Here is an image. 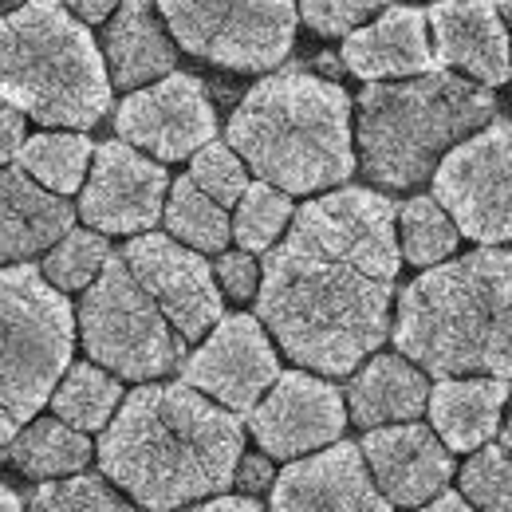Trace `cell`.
Returning a JSON list of instances; mask_svg holds the SVG:
<instances>
[{"mask_svg":"<svg viewBox=\"0 0 512 512\" xmlns=\"http://www.w3.org/2000/svg\"><path fill=\"white\" fill-rule=\"evenodd\" d=\"M398 209L375 190L323 193L296 209L264 256L256 316L288 359L347 375L390 335L398 284Z\"/></svg>","mask_w":512,"mask_h":512,"instance_id":"obj_1","label":"cell"},{"mask_svg":"<svg viewBox=\"0 0 512 512\" xmlns=\"http://www.w3.org/2000/svg\"><path fill=\"white\" fill-rule=\"evenodd\" d=\"M245 426L190 383H150L123 398L99 465L146 512H178L237 481Z\"/></svg>","mask_w":512,"mask_h":512,"instance_id":"obj_2","label":"cell"},{"mask_svg":"<svg viewBox=\"0 0 512 512\" xmlns=\"http://www.w3.org/2000/svg\"><path fill=\"white\" fill-rule=\"evenodd\" d=\"M394 343L438 379H512V249L485 245L426 268L398 296Z\"/></svg>","mask_w":512,"mask_h":512,"instance_id":"obj_3","label":"cell"},{"mask_svg":"<svg viewBox=\"0 0 512 512\" xmlns=\"http://www.w3.org/2000/svg\"><path fill=\"white\" fill-rule=\"evenodd\" d=\"M229 146L276 190H331L355 174L351 99L308 71L264 75L229 119Z\"/></svg>","mask_w":512,"mask_h":512,"instance_id":"obj_4","label":"cell"},{"mask_svg":"<svg viewBox=\"0 0 512 512\" xmlns=\"http://www.w3.org/2000/svg\"><path fill=\"white\" fill-rule=\"evenodd\" d=\"M497 99L485 83L426 71L394 83H367L359 95V158L371 182L410 190L426 182L453 146L489 127Z\"/></svg>","mask_w":512,"mask_h":512,"instance_id":"obj_5","label":"cell"},{"mask_svg":"<svg viewBox=\"0 0 512 512\" xmlns=\"http://www.w3.org/2000/svg\"><path fill=\"white\" fill-rule=\"evenodd\" d=\"M0 99L40 127L91 130L107 115V64L64 0H28L0 16Z\"/></svg>","mask_w":512,"mask_h":512,"instance_id":"obj_6","label":"cell"},{"mask_svg":"<svg viewBox=\"0 0 512 512\" xmlns=\"http://www.w3.org/2000/svg\"><path fill=\"white\" fill-rule=\"evenodd\" d=\"M75 316L44 268H0V446H8L71 367Z\"/></svg>","mask_w":512,"mask_h":512,"instance_id":"obj_7","label":"cell"},{"mask_svg":"<svg viewBox=\"0 0 512 512\" xmlns=\"http://www.w3.org/2000/svg\"><path fill=\"white\" fill-rule=\"evenodd\" d=\"M79 335L99 367L134 383H150L186 363L182 331L166 320L123 256H111L99 280L83 292Z\"/></svg>","mask_w":512,"mask_h":512,"instance_id":"obj_8","label":"cell"},{"mask_svg":"<svg viewBox=\"0 0 512 512\" xmlns=\"http://www.w3.org/2000/svg\"><path fill=\"white\" fill-rule=\"evenodd\" d=\"M174 40L209 64L268 71L296 40V0H154Z\"/></svg>","mask_w":512,"mask_h":512,"instance_id":"obj_9","label":"cell"},{"mask_svg":"<svg viewBox=\"0 0 512 512\" xmlns=\"http://www.w3.org/2000/svg\"><path fill=\"white\" fill-rule=\"evenodd\" d=\"M434 197L461 237L512 245V119L489 123L453 146L434 170Z\"/></svg>","mask_w":512,"mask_h":512,"instance_id":"obj_10","label":"cell"},{"mask_svg":"<svg viewBox=\"0 0 512 512\" xmlns=\"http://www.w3.org/2000/svg\"><path fill=\"white\" fill-rule=\"evenodd\" d=\"M115 130L134 150H146L158 162H178L213 142L217 115L197 75L170 71L166 79L130 91L115 111Z\"/></svg>","mask_w":512,"mask_h":512,"instance_id":"obj_11","label":"cell"},{"mask_svg":"<svg viewBox=\"0 0 512 512\" xmlns=\"http://www.w3.org/2000/svg\"><path fill=\"white\" fill-rule=\"evenodd\" d=\"M123 260L166 312V320L182 331V339H201L209 327L225 320L217 272L197 249L162 233H138L123 249Z\"/></svg>","mask_w":512,"mask_h":512,"instance_id":"obj_12","label":"cell"},{"mask_svg":"<svg viewBox=\"0 0 512 512\" xmlns=\"http://www.w3.org/2000/svg\"><path fill=\"white\" fill-rule=\"evenodd\" d=\"M166 190H170V178L162 162L115 138L95 146V162L79 197V217L103 237L150 233V225L166 213Z\"/></svg>","mask_w":512,"mask_h":512,"instance_id":"obj_13","label":"cell"},{"mask_svg":"<svg viewBox=\"0 0 512 512\" xmlns=\"http://www.w3.org/2000/svg\"><path fill=\"white\" fill-rule=\"evenodd\" d=\"M280 379V359L256 316H225L182 363V383L209 394L233 414H253Z\"/></svg>","mask_w":512,"mask_h":512,"instance_id":"obj_14","label":"cell"},{"mask_svg":"<svg viewBox=\"0 0 512 512\" xmlns=\"http://www.w3.org/2000/svg\"><path fill=\"white\" fill-rule=\"evenodd\" d=\"M249 426L268 457L296 461L339 442L347 426V402L327 379L308 371H284L256 402Z\"/></svg>","mask_w":512,"mask_h":512,"instance_id":"obj_15","label":"cell"},{"mask_svg":"<svg viewBox=\"0 0 512 512\" xmlns=\"http://www.w3.org/2000/svg\"><path fill=\"white\" fill-rule=\"evenodd\" d=\"M363 449L335 442L284 465L272 485V512H390Z\"/></svg>","mask_w":512,"mask_h":512,"instance_id":"obj_16","label":"cell"},{"mask_svg":"<svg viewBox=\"0 0 512 512\" xmlns=\"http://www.w3.org/2000/svg\"><path fill=\"white\" fill-rule=\"evenodd\" d=\"M363 457L383 489V497L398 509H422L453 477V449L418 422H398V426H379L367 430L363 438Z\"/></svg>","mask_w":512,"mask_h":512,"instance_id":"obj_17","label":"cell"},{"mask_svg":"<svg viewBox=\"0 0 512 512\" xmlns=\"http://www.w3.org/2000/svg\"><path fill=\"white\" fill-rule=\"evenodd\" d=\"M434 56L485 87L505 83L512 71V36L497 0H438L430 8Z\"/></svg>","mask_w":512,"mask_h":512,"instance_id":"obj_18","label":"cell"},{"mask_svg":"<svg viewBox=\"0 0 512 512\" xmlns=\"http://www.w3.org/2000/svg\"><path fill=\"white\" fill-rule=\"evenodd\" d=\"M75 225V209L28 170H0V268L52 253Z\"/></svg>","mask_w":512,"mask_h":512,"instance_id":"obj_19","label":"cell"},{"mask_svg":"<svg viewBox=\"0 0 512 512\" xmlns=\"http://www.w3.org/2000/svg\"><path fill=\"white\" fill-rule=\"evenodd\" d=\"M426 28H430L426 12L398 4V8L383 12L375 24L355 28L343 40V64L351 75H359L367 83L438 71V56L430 52Z\"/></svg>","mask_w":512,"mask_h":512,"instance_id":"obj_20","label":"cell"},{"mask_svg":"<svg viewBox=\"0 0 512 512\" xmlns=\"http://www.w3.org/2000/svg\"><path fill=\"white\" fill-rule=\"evenodd\" d=\"M509 402V383L473 375V379H442L430 390V422L434 434L457 453H477L501 430V414Z\"/></svg>","mask_w":512,"mask_h":512,"instance_id":"obj_21","label":"cell"},{"mask_svg":"<svg viewBox=\"0 0 512 512\" xmlns=\"http://www.w3.org/2000/svg\"><path fill=\"white\" fill-rule=\"evenodd\" d=\"M174 44L158 24L154 0H123L115 20L107 24V67L115 87H150L174 71Z\"/></svg>","mask_w":512,"mask_h":512,"instance_id":"obj_22","label":"cell"},{"mask_svg":"<svg viewBox=\"0 0 512 512\" xmlns=\"http://www.w3.org/2000/svg\"><path fill=\"white\" fill-rule=\"evenodd\" d=\"M430 406V383L406 355H375L347 386V414L363 430L414 422Z\"/></svg>","mask_w":512,"mask_h":512,"instance_id":"obj_23","label":"cell"},{"mask_svg":"<svg viewBox=\"0 0 512 512\" xmlns=\"http://www.w3.org/2000/svg\"><path fill=\"white\" fill-rule=\"evenodd\" d=\"M0 457L36 481H60V477L83 473V465L91 461V442L83 430L67 426L64 418H32L4 446Z\"/></svg>","mask_w":512,"mask_h":512,"instance_id":"obj_24","label":"cell"},{"mask_svg":"<svg viewBox=\"0 0 512 512\" xmlns=\"http://www.w3.org/2000/svg\"><path fill=\"white\" fill-rule=\"evenodd\" d=\"M91 162H95V146H91V138L83 130L24 138V146L16 154L20 170H28L44 190L60 193V197L75 193L79 186H87Z\"/></svg>","mask_w":512,"mask_h":512,"instance_id":"obj_25","label":"cell"},{"mask_svg":"<svg viewBox=\"0 0 512 512\" xmlns=\"http://www.w3.org/2000/svg\"><path fill=\"white\" fill-rule=\"evenodd\" d=\"M123 406V386L115 375H107V367L99 363H75L67 367L56 394H52V410L56 418H64L67 426L91 434V430H107L111 418Z\"/></svg>","mask_w":512,"mask_h":512,"instance_id":"obj_26","label":"cell"},{"mask_svg":"<svg viewBox=\"0 0 512 512\" xmlns=\"http://www.w3.org/2000/svg\"><path fill=\"white\" fill-rule=\"evenodd\" d=\"M166 229L174 233V241L190 245L197 253H225L229 237H233V221L225 213L221 201H213L193 178H178L170 186L166 201Z\"/></svg>","mask_w":512,"mask_h":512,"instance_id":"obj_27","label":"cell"},{"mask_svg":"<svg viewBox=\"0 0 512 512\" xmlns=\"http://www.w3.org/2000/svg\"><path fill=\"white\" fill-rule=\"evenodd\" d=\"M398 229H402V256L418 268L442 264L461 241L457 221L449 217L438 197H410L398 209Z\"/></svg>","mask_w":512,"mask_h":512,"instance_id":"obj_28","label":"cell"},{"mask_svg":"<svg viewBox=\"0 0 512 512\" xmlns=\"http://www.w3.org/2000/svg\"><path fill=\"white\" fill-rule=\"evenodd\" d=\"M296 217L292 209V193L276 190L268 182H253L245 197L237 201V217H233V237L245 253H268L280 233L288 229V221Z\"/></svg>","mask_w":512,"mask_h":512,"instance_id":"obj_29","label":"cell"},{"mask_svg":"<svg viewBox=\"0 0 512 512\" xmlns=\"http://www.w3.org/2000/svg\"><path fill=\"white\" fill-rule=\"evenodd\" d=\"M107 260H111V245L103 233L71 229L64 241L44 256V276L60 292H87L99 280V272L107 268Z\"/></svg>","mask_w":512,"mask_h":512,"instance_id":"obj_30","label":"cell"},{"mask_svg":"<svg viewBox=\"0 0 512 512\" xmlns=\"http://www.w3.org/2000/svg\"><path fill=\"white\" fill-rule=\"evenodd\" d=\"M28 512H146V509L123 501L103 477L75 473V477H60V481H40V489L28 497Z\"/></svg>","mask_w":512,"mask_h":512,"instance_id":"obj_31","label":"cell"},{"mask_svg":"<svg viewBox=\"0 0 512 512\" xmlns=\"http://www.w3.org/2000/svg\"><path fill=\"white\" fill-rule=\"evenodd\" d=\"M461 497L477 512H512V449H477L461 465Z\"/></svg>","mask_w":512,"mask_h":512,"instance_id":"obj_32","label":"cell"},{"mask_svg":"<svg viewBox=\"0 0 512 512\" xmlns=\"http://www.w3.org/2000/svg\"><path fill=\"white\" fill-rule=\"evenodd\" d=\"M190 178L209 193L213 201H221V205H237V201L245 197V190L253 186L245 158H241L229 142H209V146H201V150L193 154Z\"/></svg>","mask_w":512,"mask_h":512,"instance_id":"obj_33","label":"cell"},{"mask_svg":"<svg viewBox=\"0 0 512 512\" xmlns=\"http://www.w3.org/2000/svg\"><path fill=\"white\" fill-rule=\"evenodd\" d=\"M386 4L390 0H300V16L320 36H351L371 12Z\"/></svg>","mask_w":512,"mask_h":512,"instance_id":"obj_34","label":"cell"},{"mask_svg":"<svg viewBox=\"0 0 512 512\" xmlns=\"http://www.w3.org/2000/svg\"><path fill=\"white\" fill-rule=\"evenodd\" d=\"M213 272H217L221 292L233 296V300H253L256 292H260V264L245 249L241 253H221Z\"/></svg>","mask_w":512,"mask_h":512,"instance_id":"obj_35","label":"cell"},{"mask_svg":"<svg viewBox=\"0 0 512 512\" xmlns=\"http://www.w3.org/2000/svg\"><path fill=\"white\" fill-rule=\"evenodd\" d=\"M24 146V115L0 99V166Z\"/></svg>","mask_w":512,"mask_h":512,"instance_id":"obj_36","label":"cell"},{"mask_svg":"<svg viewBox=\"0 0 512 512\" xmlns=\"http://www.w3.org/2000/svg\"><path fill=\"white\" fill-rule=\"evenodd\" d=\"M237 481L256 493V489H264V485H276L272 481V465L264 461V457H241V469H237Z\"/></svg>","mask_w":512,"mask_h":512,"instance_id":"obj_37","label":"cell"},{"mask_svg":"<svg viewBox=\"0 0 512 512\" xmlns=\"http://www.w3.org/2000/svg\"><path fill=\"white\" fill-rule=\"evenodd\" d=\"M64 4L79 16V20L99 24V20H107L111 12H119V4H123V0H64Z\"/></svg>","mask_w":512,"mask_h":512,"instance_id":"obj_38","label":"cell"},{"mask_svg":"<svg viewBox=\"0 0 512 512\" xmlns=\"http://www.w3.org/2000/svg\"><path fill=\"white\" fill-rule=\"evenodd\" d=\"M182 512H264V509L256 505L253 497H213V501H201V505Z\"/></svg>","mask_w":512,"mask_h":512,"instance_id":"obj_39","label":"cell"},{"mask_svg":"<svg viewBox=\"0 0 512 512\" xmlns=\"http://www.w3.org/2000/svg\"><path fill=\"white\" fill-rule=\"evenodd\" d=\"M418 512H477L461 493H442V497H434L430 505H422Z\"/></svg>","mask_w":512,"mask_h":512,"instance_id":"obj_40","label":"cell"},{"mask_svg":"<svg viewBox=\"0 0 512 512\" xmlns=\"http://www.w3.org/2000/svg\"><path fill=\"white\" fill-rule=\"evenodd\" d=\"M0 512H24V509H20V497H16V493H12L4 481H0Z\"/></svg>","mask_w":512,"mask_h":512,"instance_id":"obj_41","label":"cell"},{"mask_svg":"<svg viewBox=\"0 0 512 512\" xmlns=\"http://www.w3.org/2000/svg\"><path fill=\"white\" fill-rule=\"evenodd\" d=\"M497 8H501V16H505V24H509V36H512V0H497Z\"/></svg>","mask_w":512,"mask_h":512,"instance_id":"obj_42","label":"cell"},{"mask_svg":"<svg viewBox=\"0 0 512 512\" xmlns=\"http://www.w3.org/2000/svg\"><path fill=\"white\" fill-rule=\"evenodd\" d=\"M505 446L512 449V410H509V418H505Z\"/></svg>","mask_w":512,"mask_h":512,"instance_id":"obj_43","label":"cell"},{"mask_svg":"<svg viewBox=\"0 0 512 512\" xmlns=\"http://www.w3.org/2000/svg\"><path fill=\"white\" fill-rule=\"evenodd\" d=\"M20 4H28V0H0V12H8V8H20Z\"/></svg>","mask_w":512,"mask_h":512,"instance_id":"obj_44","label":"cell"}]
</instances>
